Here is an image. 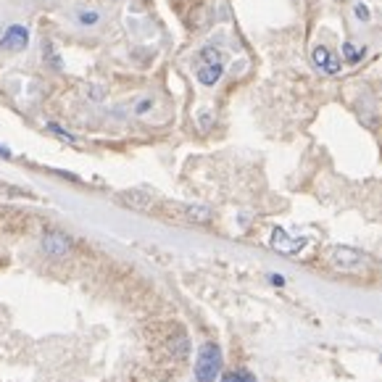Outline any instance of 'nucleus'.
<instances>
[{
    "label": "nucleus",
    "instance_id": "obj_1",
    "mask_svg": "<svg viewBox=\"0 0 382 382\" xmlns=\"http://www.w3.org/2000/svg\"><path fill=\"white\" fill-rule=\"evenodd\" d=\"M224 74V53L214 45H206L201 53H198V69H195V77L203 88H214Z\"/></svg>",
    "mask_w": 382,
    "mask_h": 382
},
{
    "label": "nucleus",
    "instance_id": "obj_2",
    "mask_svg": "<svg viewBox=\"0 0 382 382\" xmlns=\"http://www.w3.org/2000/svg\"><path fill=\"white\" fill-rule=\"evenodd\" d=\"M221 369V351L217 343H206L198 351V361H195V380L198 382H214L219 377Z\"/></svg>",
    "mask_w": 382,
    "mask_h": 382
},
{
    "label": "nucleus",
    "instance_id": "obj_3",
    "mask_svg": "<svg viewBox=\"0 0 382 382\" xmlns=\"http://www.w3.org/2000/svg\"><path fill=\"white\" fill-rule=\"evenodd\" d=\"M330 261L340 272H361L369 264V259L359 248H348V245H338L330 250Z\"/></svg>",
    "mask_w": 382,
    "mask_h": 382
},
{
    "label": "nucleus",
    "instance_id": "obj_4",
    "mask_svg": "<svg viewBox=\"0 0 382 382\" xmlns=\"http://www.w3.org/2000/svg\"><path fill=\"white\" fill-rule=\"evenodd\" d=\"M27 45H30V30L24 24H11L0 34V50L6 53H21L27 50Z\"/></svg>",
    "mask_w": 382,
    "mask_h": 382
},
{
    "label": "nucleus",
    "instance_id": "obj_5",
    "mask_svg": "<svg viewBox=\"0 0 382 382\" xmlns=\"http://www.w3.org/2000/svg\"><path fill=\"white\" fill-rule=\"evenodd\" d=\"M40 245L48 256H53V259H63V256H69L72 253V237L59 232V230H48L40 240Z\"/></svg>",
    "mask_w": 382,
    "mask_h": 382
},
{
    "label": "nucleus",
    "instance_id": "obj_6",
    "mask_svg": "<svg viewBox=\"0 0 382 382\" xmlns=\"http://www.w3.org/2000/svg\"><path fill=\"white\" fill-rule=\"evenodd\" d=\"M311 61H314L316 72L327 74V77H335V74H340V69H343V61H340L327 45H316L314 53H311Z\"/></svg>",
    "mask_w": 382,
    "mask_h": 382
},
{
    "label": "nucleus",
    "instance_id": "obj_7",
    "mask_svg": "<svg viewBox=\"0 0 382 382\" xmlns=\"http://www.w3.org/2000/svg\"><path fill=\"white\" fill-rule=\"evenodd\" d=\"M272 248L277 250V253L293 256V253H298L301 248H306V237H290L282 227H277V230L272 232Z\"/></svg>",
    "mask_w": 382,
    "mask_h": 382
},
{
    "label": "nucleus",
    "instance_id": "obj_8",
    "mask_svg": "<svg viewBox=\"0 0 382 382\" xmlns=\"http://www.w3.org/2000/svg\"><path fill=\"white\" fill-rule=\"evenodd\" d=\"M119 203H124L127 208H137V211H145L153 206V198L143 190H124L119 192Z\"/></svg>",
    "mask_w": 382,
    "mask_h": 382
},
{
    "label": "nucleus",
    "instance_id": "obj_9",
    "mask_svg": "<svg viewBox=\"0 0 382 382\" xmlns=\"http://www.w3.org/2000/svg\"><path fill=\"white\" fill-rule=\"evenodd\" d=\"M166 348H169V353L177 356V359H188V353H190V340H188V335L179 330V332H174L172 338L166 340Z\"/></svg>",
    "mask_w": 382,
    "mask_h": 382
},
{
    "label": "nucleus",
    "instance_id": "obj_10",
    "mask_svg": "<svg viewBox=\"0 0 382 382\" xmlns=\"http://www.w3.org/2000/svg\"><path fill=\"white\" fill-rule=\"evenodd\" d=\"M179 217L198 224V221H208V219H211V208H206V206H182V208H179Z\"/></svg>",
    "mask_w": 382,
    "mask_h": 382
},
{
    "label": "nucleus",
    "instance_id": "obj_11",
    "mask_svg": "<svg viewBox=\"0 0 382 382\" xmlns=\"http://www.w3.org/2000/svg\"><path fill=\"white\" fill-rule=\"evenodd\" d=\"M343 59L348 63H359L361 59H367V48H356L351 40H345L343 43Z\"/></svg>",
    "mask_w": 382,
    "mask_h": 382
},
{
    "label": "nucleus",
    "instance_id": "obj_12",
    "mask_svg": "<svg viewBox=\"0 0 382 382\" xmlns=\"http://www.w3.org/2000/svg\"><path fill=\"white\" fill-rule=\"evenodd\" d=\"M77 19H79V24L92 27V24H98V21H101V14H98V11H79V14H77Z\"/></svg>",
    "mask_w": 382,
    "mask_h": 382
},
{
    "label": "nucleus",
    "instance_id": "obj_13",
    "mask_svg": "<svg viewBox=\"0 0 382 382\" xmlns=\"http://www.w3.org/2000/svg\"><path fill=\"white\" fill-rule=\"evenodd\" d=\"M221 382H256V380L250 377L248 372H227V374L221 377Z\"/></svg>",
    "mask_w": 382,
    "mask_h": 382
},
{
    "label": "nucleus",
    "instance_id": "obj_14",
    "mask_svg": "<svg viewBox=\"0 0 382 382\" xmlns=\"http://www.w3.org/2000/svg\"><path fill=\"white\" fill-rule=\"evenodd\" d=\"M353 11H356V19H359V21H369V19H372V14H369V8L364 3H356Z\"/></svg>",
    "mask_w": 382,
    "mask_h": 382
},
{
    "label": "nucleus",
    "instance_id": "obj_15",
    "mask_svg": "<svg viewBox=\"0 0 382 382\" xmlns=\"http://www.w3.org/2000/svg\"><path fill=\"white\" fill-rule=\"evenodd\" d=\"M150 105H153V101H143V103L137 105L134 111H137V114H145V111H148V108H150Z\"/></svg>",
    "mask_w": 382,
    "mask_h": 382
},
{
    "label": "nucleus",
    "instance_id": "obj_16",
    "mask_svg": "<svg viewBox=\"0 0 382 382\" xmlns=\"http://www.w3.org/2000/svg\"><path fill=\"white\" fill-rule=\"evenodd\" d=\"M272 282H274V285H285V277H279V274H272Z\"/></svg>",
    "mask_w": 382,
    "mask_h": 382
},
{
    "label": "nucleus",
    "instance_id": "obj_17",
    "mask_svg": "<svg viewBox=\"0 0 382 382\" xmlns=\"http://www.w3.org/2000/svg\"><path fill=\"white\" fill-rule=\"evenodd\" d=\"M0 156H3V159H8V156H11V150H8V148L0 145Z\"/></svg>",
    "mask_w": 382,
    "mask_h": 382
},
{
    "label": "nucleus",
    "instance_id": "obj_18",
    "mask_svg": "<svg viewBox=\"0 0 382 382\" xmlns=\"http://www.w3.org/2000/svg\"><path fill=\"white\" fill-rule=\"evenodd\" d=\"M380 359H382V356H380Z\"/></svg>",
    "mask_w": 382,
    "mask_h": 382
}]
</instances>
